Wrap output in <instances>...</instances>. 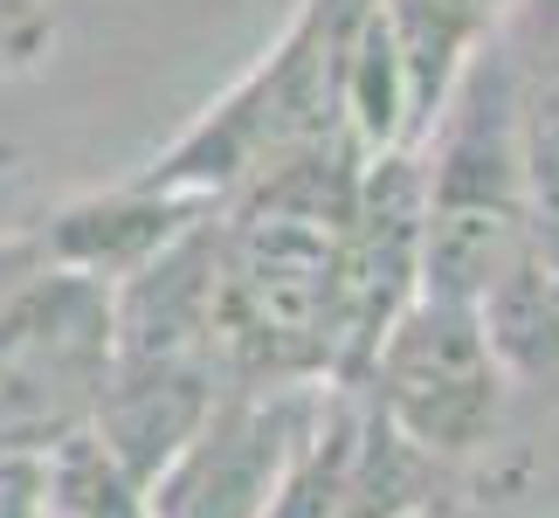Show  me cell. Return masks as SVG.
<instances>
[{
	"label": "cell",
	"mask_w": 559,
	"mask_h": 518,
	"mask_svg": "<svg viewBox=\"0 0 559 518\" xmlns=\"http://www.w3.org/2000/svg\"><path fill=\"white\" fill-rule=\"evenodd\" d=\"M367 8L373 0H297L290 28L159 160H145L139 180L228 208L235 193L276 180L284 166H305L318 153H353L346 125H338V91H346V56Z\"/></svg>",
	"instance_id": "1"
},
{
	"label": "cell",
	"mask_w": 559,
	"mask_h": 518,
	"mask_svg": "<svg viewBox=\"0 0 559 518\" xmlns=\"http://www.w3.org/2000/svg\"><path fill=\"white\" fill-rule=\"evenodd\" d=\"M359 395L373 401L386 428H401L436 463L463 470L469 484H477L484 457L504 443L511 415V380L490 353L477 311L428 291L407 297L394 326L380 332L367 374H359Z\"/></svg>",
	"instance_id": "2"
},
{
	"label": "cell",
	"mask_w": 559,
	"mask_h": 518,
	"mask_svg": "<svg viewBox=\"0 0 559 518\" xmlns=\"http://www.w3.org/2000/svg\"><path fill=\"white\" fill-rule=\"evenodd\" d=\"M201 214H207V201L166 193V187L132 173L118 187H97L70 208H56L35 228V256H41V270H62V276H83V284L111 291L132 270L153 263L159 249H174Z\"/></svg>",
	"instance_id": "3"
},
{
	"label": "cell",
	"mask_w": 559,
	"mask_h": 518,
	"mask_svg": "<svg viewBox=\"0 0 559 518\" xmlns=\"http://www.w3.org/2000/svg\"><path fill=\"white\" fill-rule=\"evenodd\" d=\"M463 491H469L463 470H449V463L428 457V449H415L401 428H386L373 415L367 395H359L353 449H346V478H338L332 518H442Z\"/></svg>",
	"instance_id": "4"
},
{
	"label": "cell",
	"mask_w": 559,
	"mask_h": 518,
	"mask_svg": "<svg viewBox=\"0 0 559 518\" xmlns=\"http://www.w3.org/2000/svg\"><path fill=\"white\" fill-rule=\"evenodd\" d=\"M477 326L490 339V353H498L511 395H546L559 401V270L546 263L539 249H519L511 263L490 276L477 291Z\"/></svg>",
	"instance_id": "5"
},
{
	"label": "cell",
	"mask_w": 559,
	"mask_h": 518,
	"mask_svg": "<svg viewBox=\"0 0 559 518\" xmlns=\"http://www.w3.org/2000/svg\"><path fill=\"white\" fill-rule=\"evenodd\" d=\"M373 14L386 21V35H394L401 70L415 83L421 132H428V118H436V104L449 97V83L463 76V62L504 28L511 0H373Z\"/></svg>",
	"instance_id": "6"
},
{
	"label": "cell",
	"mask_w": 559,
	"mask_h": 518,
	"mask_svg": "<svg viewBox=\"0 0 559 518\" xmlns=\"http://www.w3.org/2000/svg\"><path fill=\"white\" fill-rule=\"evenodd\" d=\"M56 56V8L41 0H0V83L35 76Z\"/></svg>",
	"instance_id": "7"
}]
</instances>
